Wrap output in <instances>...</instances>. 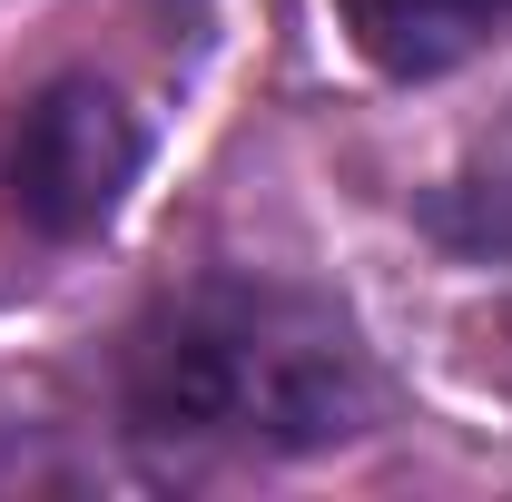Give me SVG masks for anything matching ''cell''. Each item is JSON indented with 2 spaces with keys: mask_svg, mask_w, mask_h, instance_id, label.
<instances>
[{
  "mask_svg": "<svg viewBox=\"0 0 512 502\" xmlns=\"http://www.w3.org/2000/svg\"><path fill=\"white\" fill-rule=\"evenodd\" d=\"M128 424L168 443H247V453H316L365 424V355L355 335L296 296L207 276L188 296L148 306L128 335Z\"/></svg>",
  "mask_w": 512,
  "mask_h": 502,
  "instance_id": "6da1fadb",
  "label": "cell"
},
{
  "mask_svg": "<svg viewBox=\"0 0 512 502\" xmlns=\"http://www.w3.org/2000/svg\"><path fill=\"white\" fill-rule=\"evenodd\" d=\"M138 178V119L99 79H60L30 99V119L10 138V197L40 237H99L119 217Z\"/></svg>",
  "mask_w": 512,
  "mask_h": 502,
  "instance_id": "7a4b0ae2",
  "label": "cell"
},
{
  "mask_svg": "<svg viewBox=\"0 0 512 502\" xmlns=\"http://www.w3.org/2000/svg\"><path fill=\"white\" fill-rule=\"evenodd\" d=\"M345 10V30H355V50L394 79H434V69L473 60L493 30H503L512 0H335Z\"/></svg>",
  "mask_w": 512,
  "mask_h": 502,
  "instance_id": "3957f363",
  "label": "cell"
}]
</instances>
